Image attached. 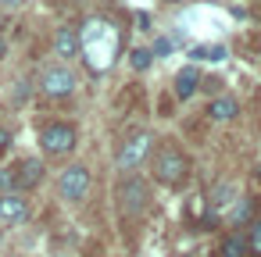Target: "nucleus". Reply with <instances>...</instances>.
<instances>
[{
	"label": "nucleus",
	"instance_id": "nucleus-11",
	"mask_svg": "<svg viewBox=\"0 0 261 257\" xmlns=\"http://www.w3.org/2000/svg\"><path fill=\"white\" fill-rule=\"evenodd\" d=\"M207 115H211L215 122H232V118L240 115V104H236L232 97H215V100L207 104Z\"/></svg>",
	"mask_w": 261,
	"mask_h": 257
},
{
	"label": "nucleus",
	"instance_id": "nucleus-20",
	"mask_svg": "<svg viewBox=\"0 0 261 257\" xmlns=\"http://www.w3.org/2000/svg\"><path fill=\"white\" fill-rule=\"evenodd\" d=\"M4 147H8V132H4V129H0V150H4Z\"/></svg>",
	"mask_w": 261,
	"mask_h": 257
},
{
	"label": "nucleus",
	"instance_id": "nucleus-8",
	"mask_svg": "<svg viewBox=\"0 0 261 257\" xmlns=\"http://www.w3.org/2000/svg\"><path fill=\"white\" fill-rule=\"evenodd\" d=\"M29 218V204L18 193H0V225H18Z\"/></svg>",
	"mask_w": 261,
	"mask_h": 257
},
{
	"label": "nucleus",
	"instance_id": "nucleus-9",
	"mask_svg": "<svg viewBox=\"0 0 261 257\" xmlns=\"http://www.w3.org/2000/svg\"><path fill=\"white\" fill-rule=\"evenodd\" d=\"M54 54H58L61 61H72V58H79V33L61 25V29L54 33Z\"/></svg>",
	"mask_w": 261,
	"mask_h": 257
},
{
	"label": "nucleus",
	"instance_id": "nucleus-3",
	"mask_svg": "<svg viewBox=\"0 0 261 257\" xmlns=\"http://www.w3.org/2000/svg\"><path fill=\"white\" fill-rule=\"evenodd\" d=\"M154 157V136L150 132H133L125 143H122V150L115 154V164L122 168V172H136V168H143V161H150Z\"/></svg>",
	"mask_w": 261,
	"mask_h": 257
},
{
	"label": "nucleus",
	"instance_id": "nucleus-4",
	"mask_svg": "<svg viewBox=\"0 0 261 257\" xmlns=\"http://www.w3.org/2000/svg\"><path fill=\"white\" fill-rule=\"evenodd\" d=\"M75 129L68 125V122H50V125H43V132H40V147H43V154H50V157H65V154H72L75 150Z\"/></svg>",
	"mask_w": 261,
	"mask_h": 257
},
{
	"label": "nucleus",
	"instance_id": "nucleus-14",
	"mask_svg": "<svg viewBox=\"0 0 261 257\" xmlns=\"http://www.w3.org/2000/svg\"><path fill=\"white\" fill-rule=\"evenodd\" d=\"M229 204H232V186H225V182L215 186V189H211V207L222 211V207H229Z\"/></svg>",
	"mask_w": 261,
	"mask_h": 257
},
{
	"label": "nucleus",
	"instance_id": "nucleus-16",
	"mask_svg": "<svg viewBox=\"0 0 261 257\" xmlns=\"http://www.w3.org/2000/svg\"><path fill=\"white\" fill-rule=\"evenodd\" d=\"M0 186L8 193H18V179H15V168H0Z\"/></svg>",
	"mask_w": 261,
	"mask_h": 257
},
{
	"label": "nucleus",
	"instance_id": "nucleus-5",
	"mask_svg": "<svg viewBox=\"0 0 261 257\" xmlns=\"http://www.w3.org/2000/svg\"><path fill=\"white\" fill-rule=\"evenodd\" d=\"M40 90H43V97H50V100H65V97L75 93V72L65 68V65H50V68H43V75H40Z\"/></svg>",
	"mask_w": 261,
	"mask_h": 257
},
{
	"label": "nucleus",
	"instance_id": "nucleus-13",
	"mask_svg": "<svg viewBox=\"0 0 261 257\" xmlns=\"http://www.w3.org/2000/svg\"><path fill=\"white\" fill-rule=\"evenodd\" d=\"M247 253V239L240 236V232H232L225 243H222V257H243Z\"/></svg>",
	"mask_w": 261,
	"mask_h": 257
},
{
	"label": "nucleus",
	"instance_id": "nucleus-15",
	"mask_svg": "<svg viewBox=\"0 0 261 257\" xmlns=\"http://www.w3.org/2000/svg\"><path fill=\"white\" fill-rule=\"evenodd\" d=\"M129 61H133V68H136V72H147V68H150V61H154V50L140 47V50H133V58H129Z\"/></svg>",
	"mask_w": 261,
	"mask_h": 257
},
{
	"label": "nucleus",
	"instance_id": "nucleus-10",
	"mask_svg": "<svg viewBox=\"0 0 261 257\" xmlns=\"http://www.w3.org/2000/svg\"><path fill=\"white\" fill-rule=\"evenodd\" d=\"M15 179H18V189L40 186V179H43V161H36V157L18 161V164H15Z\"/></svg>",
	"mask_w": 261,
	"mask_h": 257
},
{
	"label": "nucleus",
	"instance_id": "nucleus-21",
	"mask_svg": "<svg viewBox=\"0 0 261 257\" xmlns=\"http://www.w3.org/2000/svg\"><path fill=\"white\" fill-rule=\"evenodd\" d=\"M4 54H8V43H4V40H0V58H4Z\"/></svg>",
	"mask_w": 261,
	"mask_h": 257
},
{
	"label": "nucleus",
	"instance_id": "nucleus-12",
	"mask_svg": "<svg viewBox=\"0 0 261 257\" xmlns=\"http://www.w3.org/2000/svg\"><path fill=\"white\" fill-rule=\"evenodd\" d=\"M197 86H200L197 68H182V72L175 75V97H179V100H190V97L197 93Z\"/></svg>",
	"mask_w": 261,
	"mask_h": 257
},
{
	"label": "nucleus",
	"instance_id": "nucleus-6",
	"mask_svg": "<svg viewBox=\"0 0 261 257\" xmlns=\"http://www.w3.org/2000/svg\"><path fill=\"white\" fill-rule=\"evenodd\" d=\"M90 186H93V175H90V168H86V164H68V168L61 172V179H58L61 196H65V200H72V204L86 200Z\"/></svg>",
	"mask_w": 261,
	"mask_h": 257
},
{
	"label": "nucleus",
	"instance_id": "nucleus-7",
	"mask_svg": "<svg viewBox=\"0 0 261 257\" xmlns=\"http://www.w3.org/2000/svg\"><path fill=\"white\" fill-rule=\"evenodd\" d=\"M118 196H122V207H125L129 214H143V211L150 207V182L129 175V179L118 186Z\"/></svg>",
	"mask_w": 261,
	"mask_h": 257
},
{
	"label": "nucleus",
	"instance_id": "nucleus-18",
	"mask_svg": "<svg viewBox=\"0 0 261 257\" xmlns=\"http://www.w3.org/2000/svg\"><path fill=\"white\" fill-rule=\"evenodd\" d=\"M250 218V204L243 200V204H236V211H232V221H247Z\"/></svg>",
	"mask_w": 261,
	"mask_h": 257
},
{
	"label": "nucleus",
	"instance_id": "nucleus-2",
	"mask_svg": "<svg viewBox=\"0 0 261 257\" xmlns=\"http://www.w3.org/2000/svg\"><path fill=\"white\" fill-rule=\"evenodd\" d=\"M150 168H154V179H158L161 186H179V182H186V175H190V161H186V154H182L179 147H161V150H154Z\"/></svg>",
	"mask_w": 261,
	"mask_h": 257
},
{
	"label": "nucleus",
	"instance_id": "nucleus-19",
	"mask_svg": "<svg viewBox=\"0 0 261 257\" xmlns=\"http://www.w3.org/2000/svg\"><path fill=\"white\" fill-rule=\"evenodd\" d=\"M25 0H0V11H15V8H22Z\"/></svg>",
	"mask_w": 261,
	"mask_h": 257
},
{
	"label": "nucleus",
	"instance_id": "nucleus-17",
	"mask_svg": "<svg viewBox=\"0 0 261 257\" xmlns=\"http://www.w3.org/2000/svg\"><path fill=\"white\" fill-rule=\"evenodd\" d=\"M247 250L261 257V221H254V229H250V239H247Z\"/></svg>",
	"mask_w": 261,
	"mask_h": 257
},
{
	"label": "nucleus",
	"instance_id": "nucleus-1",
	"mask_svg": "<svg viewBox=\"0 0 261 257\" xmlns=\"http://www.w3.org/2000/svg\"><path fill=\"white\" fill-rule=\"evenodd\" d=\"M122 50V29L111 22V18H86L83 29H79V58L86 61V68L93 75H104L115 58Z\"/></svg>",
	"mask_w": 261,
	"mask_h": 257
},
{
	"label": "nucleus",
	"instance_id": "nucleus-22",
	"mask_svg": "<svg viewBox=\"0 0 261 257\" xmlns=\"http://www.w3.org/2000/svg\"><path fill=\"white\" fill-rule=\"evenodd\" d=\"M0 29H4V11H0Z\"/></svg>",
	"mask_w": 261,
	"mask_h": 257
}]
</instances>
